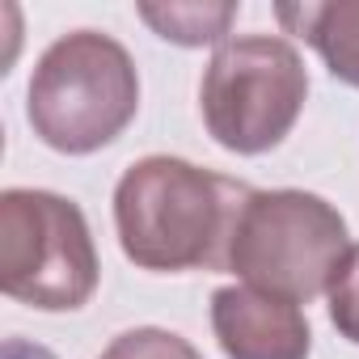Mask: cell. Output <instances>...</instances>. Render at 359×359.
<instances>
[{"label": "cell", "mask_w": 359, "mask_h": 359, "mask_svg": "<svg viewBox=\"0 0 359 359\" xmlns=\"http://www.w3.org/2000/svg\"><path fill=\"white\" fill-rule=\"evenodd\" d=\"M254 187L182 156H144L114 187V229L140 271H229L233 233Z\"/></svg>", "instance_id": "obj_1"}, {"label": "cell", "mask_w": 359, "mask_h": 359, "mask_svg": "<svg viewBox=\"0 0 359 359\" xmlns=\"http://www.w3.org/2000/svg\"><path fill=\"white\" fill-rule=\"evenodd\" d=\"M140 110V72L131 51L97 30L55 39L30 76L26 118L34 135L68 156L114 144Z\"/></svg>", "instance_id": "obj_2"}, {"label": "cell", "mask_w": 359, "mask_h": 359, "mask_svg": "<svg viewBox=\"0 0 359 359\" xmlns=\"http://www.w3.org/2000/svg\"><path fill=\"white\" fill-rule=\"evenodd\" d=\"M351 254L346 220L309 191H254L241 208L229 271L271 296L309 304L330 292Z\"/></svg>", "instance_id": "obj_3"}, {"label": "cell", "mask_w": 359, "mask_h": 359, "mask_svg": "<svg viewBox=\"0 0 359 359\" xmlns=\"http://www.w3.org/2000/svg\"><path fill=\"white\" fill-rule=\"evenodd\" d=\"M97 245L85 212L55 191L13 187L0 195V292L43 309L72 313L97 292Z\"/></svg>", "instance_id": "obj_4"}, {"label": "cell", "mask_w": 359, "mask_h": 359, "mask_svg": "<svg viewBox=\"0 0 359 359\" xmlns=\"http://www.w3.org/2000/svg\"><path fill=\"white\" fill-rule=\"evenodd\" d=\"M309 97L300 51L279 34L229 39L212 51L199 110L212 140L229 152L258 156L283 144Z\"/></svg>", "instance_id": "obj_5"}, {"label": "cell", "mask_w": 359, "mask_h": 359, "mask_svg": "<svg viewBox=\"0 0 359 359\" xmlns=\"http://www.w3.org/2000/svg\"><path fill=\"white\" fill-rule=\"evenodd\" d=\"M212 334L229 359H309L313 330L300 304L250 283L212 296Z\"/></svg>", "instance_id": "obj_6"}, {"label": "cell", "mask_w": 359, "mask_h": 359, "mask_svg": "<svg viewBox=\"0 0 359 359\" xmlns=\"http://www.w3.org/2000/svg\"><path fill=\"white\" fill-rule=\"evenodd\" d=\"M279 22L300 34L338 76L359 89V0H325V5H279Z\"/></svg>", "instance_id": "obj_7"}, {"label": "cell", "mask_w": 359, "mask_h": 359, "mask_svg": "<svg viewBox=\"0 0 359 359\" xmlns=\"http://www.w3.org/2000/svg\"><path fill=\"white\" fill-rule=\"evenodd\" d=\"M140 22L152 26L165 43L177 47H220L229 43V30L237 22V5L233 0H220V5H140Z\"/></svg>", "instance_id": "obj_8"}, {"label": "cell", "mask_w": 359, "mask_h": 359, "mask_svg": "<svg viewBox=\"0 0 359 359\" xmlns=\"http://www.w3.org/2000/svg\"><path fill=\"white\" fill-rule=\"evenodd\" d=\"M97 359H203L195 342H187L173 330H156V325H140L118 334Z\"/></svg>", "instance_id": "obj_9"}, {"label": "cell", "mask_w": 359, "mask_h": 359, "mask_svg": "<svg viewBox=\"0 0 359 359\" xmlns=\"http://www.w3.org/2000/svg\"><path fill=\"white\" fill-rule=\"evenodd\" d=\"M330 321L334 330L359 346V245H351V254L342 258L334 283H330Z\"/></svg>", "instance_id": "obj_10"}, {"label": "cell", "mask_w": 359, "mask_h": 359, "mask_svg": "<svg viewBox=\"0 0 359 359\" xmlns=\"http://www.w3.org/2000/svg\"><path fill=\"white\" fill-rule=\"evenodd\" d=\"M0 359H55V351H47L39 342H26V338H5Z\"/></svg>", "instance_id": "obj_11"}]
</instances>
